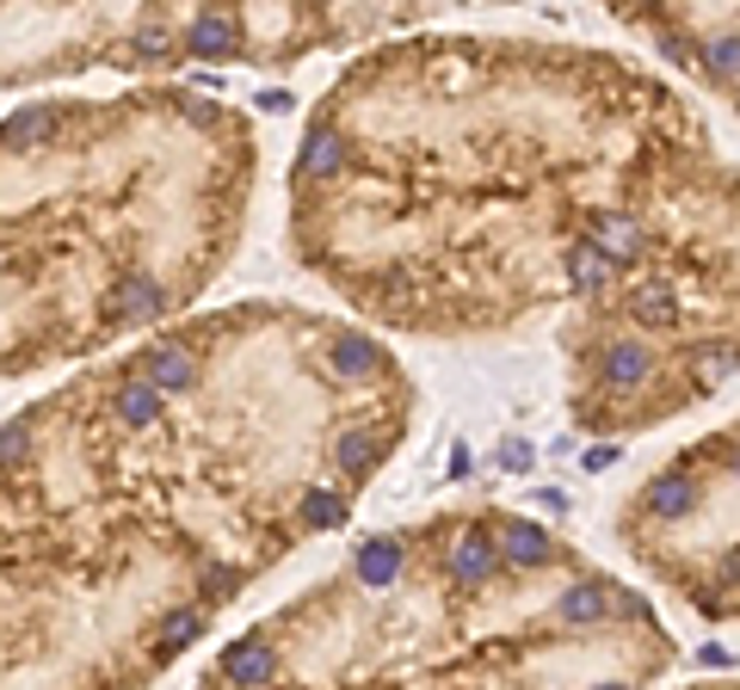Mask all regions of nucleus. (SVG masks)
Masks as SVG:
<instances>
[{
	"instance_id": "17",
	"label": "nucleus",
	"mask_w": 740,
	"mask_h": 690,
	"mask_svg": "<svg viewBox=\"0 0 740 690\" xmlns=\"http://www.w3.org/2000/svg\"><path fill=\"white\" fill-rule=\"evenodd\" d=\"M333 456H340V469L346 475H371L383 463V444H377V432H346Z\"/></svg>"
},
{
	"instance_id": "25",
	"label": "nucleus",
	"mask_w": 740,
	"mask_h": 690,
	"mask_svg": "<svg viewBox=\"0 0 740 690\" xmlns=\"http://www.w3.org/2000/svg\"><path fill=\"white\" fill-rule=\"evenodd\" d=\"M235 580H241L235 567H205V598H229V592H235Z\"/></svg>"
},
{
	"instance_id": "21",
	"label": "nucleus",
	"mask_w": 740,
	"mask_h": 690,
	"mask_svg": "<svg viewBox=\"0 0 740 690\" xmlns=\"http://www.w3.org/2000/svg\"><path fill=\"white\" fill-rule=\"evenodd\" d=\"M191 49H198V56H229V49H235V25H229V19H198V25H191Z\"/></svg>"
},
{
	"instance_id": "6",
	"label": "nucleus",
	"mask_w": 740,
	"mask_h": 690,
	"mask_svg": "<svg viewBox=\"0 0 740 690\" xmlns=\"http://www.w3.org/2000/svg\"><path fill=\"white\" fill-rule=\"evenodd\" d=\"M611 278H617V259L605 247H593V241H574L567 247V283L574 290H605Z\"/></svg>"
},
{
	"instance_id": "19",
	"label": "nucleus",
	"mask_w": 740,
	"mask_h": 690,
	"mask_svg": "<svg viewBox=\"0 0 740 690\" xmlns=\"http://www.w3.org/2000/svg\"><path fill=\"white\" fill-rule=\"evenodd\" d=\"M302 524H316V531L346 524V500H340L333 487H309V493H302Z\"/></svg>"
},
{
	"instance_id": "24",
	"label": "nucleus",
	"mask_w": 740,
	"mask_h": 690,
	"mask_svg": "<svg viewBox=\"0 0 740 690\" xmlns=\"http://www.w3.org/2000/svg\"><path fill=\"white\" fill-rule=\"evenodd\" d=\"M167 44H174V37L161 32V25H142V32H136V56H148V63H155V56H167Z\"/></svg>"
},
{
	"instance_id": "26",
	"label": "nucleus",
	"mask_w": 740,
	"mask_h": 690,
	"mask_svg": "<svg viewBox=\"0 0 740 690\" xmlns=\"http://www.w3.org/2000/svg\"><path fill=\"white\" fill-rule=\"evenodd\" d=\"M506 469H531V444H506Z\"/></svg>"
},
{
	"instance_id": "3",
	"label": "nucleus",
	"mask_w": 740,
	"mask_h": 690,
	"mask_svg": "<svg viewBox=\"0 0 740 690\" xmlns=\"http://www.w3.org/2000/svg\"><path fill=\"white\" fill-rule=\"evenodd\" d=\"M272 672H278V654L266 642H235L222 654V678L229 685H272Z\"/></svg>"
},
{
	"instance_id": "7",
	"label": "nucleus",
	"mask_w": 740,
	"mask_h": 690,
	"mask_svg": "<svg viewBox=\"0 0 740 690\" xmlns=\"http://www.w3.org/2000/svg\"><path fill=\"white\" fill-rule=\"evenodd\" d=\"M142 370L161 382V394H167V389H191V382H198V358H191L186 345H155V352L142 358Z\"/></svg>"
},
{
	"instance_id": "4",
	"label": "nucleus",
	"mask_w": 740,
	"mask_h": 690,
	"mask_svg": "<svg viewBox=\"0 0 740 690\" xmlns=\"http://www.w3.org/2000/svg\"><path fill=\"white\" fill-rule=\"evenodd\" d=\"M161 302H167V297H161L155 278H124L118 290H111V314H118L124 327H136V321H155Z\"/></svg>"
},
{
	"instance_id": "10",
	"label": "nucleus",
	"mask_w": 740,
	"mask_h": 690,
	"mask_svg": "<svg viewBox=\"0 0 740 690\" xmlns=\"http://www.w3.org/2000/svg\"><path fill=\"white\" fill-rule=\"evenodd\" d=\"M155 413H161V382L142 370V377H130L124 389H118V420L124 425H155Z\"/></svg>"
},
{
	"instance_id": "22",
	"label": "nucleus",
	"mask_w": 740,
	"mask_h": 690,
	"mask_svg": "<svg viewBox=\"0 0 740 690\" xmlns=\"http://www.w3.org/2000/svg\"><path fill=\"white\" fill-rule=\"evenodd\" d=\"M198 628H205V623H198V611H174L167 623H161V654H179V647H191V642H198Z\"/></svg>"
},
{
	"instance_id": "13",
	"label": "nucleus",
	"mask_w": 740,
	"mask_h": 690,
	"mask_svg": "<svg viewBox=\"0 0 740 690\" xmlns=\"http://www.w3.org/2000/svg\"><path fill=\"white\" fill-rule=\"evenodd\" d=\"M555 611H562V623H605V611H611V592H605V586H567Z\"/></svg>"
},
{
	"instance_id": "18",
	"label": "nucleus",
	"mask_w": 740,
	"mask_h": 690,
	"mask_svg": "<svg viewBox=\"0 0 740 690\" xmlns=\"http://www.w3.org/2000/svg\"><path fill=\"white\" fill-rule=\"evenodd\" d=\"M333 370L352 382H364L371 370H377V345L371 340H333Z\"/></svg>"
},
{
	"instance_id": "8",
	"label": "nucleus",
	"mask_w": 740,
	"mask_h": 690,
	"mask_svg": "<svg viewBox=\"0 0 740 690\" xmlns=\"http://www.w3.org/2000/svg\"><path fill=\"white\" fill-rule=\"evenodd\" d=\"M605 382L611 389H636V382H648V370H654V358H648L636 340H617V345H605Z\"/></svg>"
},
{
	"instance_id": "11",
	"label": "nucleus",
	"mask_w": 740,
	"mask_h": 690,
	"mask_svg": "<svg viewBox=\"0 0 740 690\" xmlns=\"http://www.w3.org/2000/svg\"><path fill=\"white\" fill-rule=\"evenodd\" d=\"M395 574H401V543H395V536H371L358 549V580L364 586H395Z\"/></svg>"
},
{
	"instance_id": "14",
	"label": "nucleus",
	"mask_w": 740,
	"mask_h": 690,
	"mask_svg": "<svg viewBox=\"0 0 740 690\" xmlns=\"http://www.w3.org/2000/svg\"><path fill=\"white\" fill-rule=\"evenodd\" d=\"M340 167H346V142L333 136V130H316V136L302 142V172H309V179H316V172L328 179V172H340Z\"/></svg>"
},
{
	"instance_id": "23",
	"label": "nucleus",
	"mask_w": 740,
	"mask_h": 690,
	"mask_svg": "<svg viewBox=\"0 0 740 690\" xmlns=\"http://www.w3.org/2000/svg\"><path fill=\"white\" fill-rule=\"evenodd\" d=\"M25 456H32L25 425H7V432H0V469H13V463H25Z\"/></svg>"
},
{
	"instance_id": "2",
	"label": "nucleus",
	"mask_w": 740,
	"mask_h": 690,
	"mask_svg": "<svg viewBox=\"0 0 740 690\" xmlns=\"http://www.w3.org/2000/svg\"><path fill=\"white\" fill-rule=\"evenodd\" d=\"M494 543H500V561H512V567H550L555 561L550 531H537V524H506Z\"/></svg>"
},
{
	"instance_id": "16",
	"label": "nucleus",
	"mask_w": 740,
	"mask_h": 690,
	"mask_svg": "<svg viewBox=\"0 0 740 690\" xmlns=\"http://www.w3.org/2000/svg\"><path fill=\"white\" fill-rule=\"evenodd\" d=\"M630 314L642 321V327H666V321H673V290H666V283H636Z\"/></svg>"
},
{
	"instance_id": "12",
	"label": "nucleus",
	"mask_w": 740,
	"mask_h": 690,
	"mask_svg": "<svg viewBox=\"0 0 740 690\" xmlns=\"http://www.w3.org/2000/svg\"><path fill=\"white\" fill-rule=\"evenodd\" d=\"M697 505V481L685 475H661V481H648V512L654 518H685Z\"/></svg>"
},
{
	"instance_id": "9",
	"label": "nucleus",
	"mask_w": 740,
	"mask_h": 690,
	"mask_svg": "<svg viewBox=\"0 0 740 690\" xmlns=\"http://www.w3.org/2000/svg\"><path fill=\"white\" fill-rule=\"evenodd\" d=\"M586 241H593V247H605L617 266H630L636 253H642V229H636L630 216H593V235H586Z\"/></svg>"
},
{
	"instance_id": "1",
	"label": "nucleus",
	"mask_w": 740,
	"mask_h": 690,
	"mask_svg": "<svg viewBox=\"0 0 740 690\" xmlns=\"http://www.w3.org/2000/svg\"><path fill=\"white\" fill-rule=\"evenodd\" d=\"M451 580H463V586H482V580H494V567H500V543L494 536H475V531H463L457 543H451Z\"/></svg>"
},
{
	"instance_id": "5",
	"label": "nucleus",
	"mask_w": 740,
	"mask_h": 690,
	"mask_svg": "<svg viewBox=\"0 0 740 690\" xmlns=\"http://www.w3.org/2000/svg\"><path fill=\"white\" fill-rule=\"evenodd\" d=\"M56 130H63V111H56V105H32V111H19V118H7L0 142H7V148H44Z\"/></svg>"
},
{
	"instance_id": "15",
	"label": "nucleus",
	"mask_w": 740,
	"mask_h": 690,
	"mask_svg": "<svg viewBox=\"0 0 740 690\" xmlns=\"http://www.w3.org/2000/svg\"><path fill=\"white\" fill-rule=\"evenodd\" d=\"M735 370H740V352H735V345H697V358H692L697 389H716V382H728Z\"/></svg>"
},
{
	"instance_id": "27",
	"label": "nucleus",
	"mask_w": 740,
	"mask_h": 690,
	"mask_svg": "<svg viewBox=\"0 0 740 690\" xmlns=\"http://www.w3.org/2000/svg\"><path fill=\"white\" fill-rule=\"evenodd\" d=\"M661 49H666V63H692V49H685V37H661Z\"/></svg>"
},
{
	"instance_id": "20",
	"label": "nucleus",
	"mask_w": 740,
	"mask_h": 690,
	"mask_svg": "<svg viewBox=\"0 0 740 690\" xmlns=\"http://www.w3.org/2000/svg\"><path fill=\"white\" fill-rule=\"evenodd\" d=\"M697 63H704L709 80H740V37H709Z\"/></svg>"
}]
</instances>
